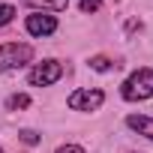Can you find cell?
I'll return each instance as SVG.
<instances>
[{"instance_id": "cell-12", "label": "cell", "mask_w": 153, "mask_h": 153, "mask_svg": "<svg viewBox=\"0 0 153 153\" xmlns=\"http://www.w3.org/2000/svg\"><path fill=\"white\" fill-rule=\"evenodd\" d=\"M102 3H99V0H81V12H96Z\"/></svg>"}, {"instance_id": "cell-1", "label": "cell", "mask_w": 153, "mask_h": 153, "mask_svg": "<svg viewBox=\"0 0 153 153\" xmlns=\"http://www.w3.org/2000/svg\"><path fill=\"white\" fill-rule=\"evenodd\" d=\"M120 93H123V99H126V102L150 99V96H153V69H138V72H132L129 78L123 81Z\"/></svg>"}, {"instance_id": "cell-5", "label": "cell", "mask_w": 153, "mask_h": 153, "mask_svg": "<svg viewBox=\"0 0 153 153\" xmlns=\"http://www.w3.org/2000/svg\"><path fill=\"white\" fill-rule=\"evenodd\" d=\"M54 30H57V18L54 15H42V12L27 15V33H33V36H51Z\"/></svg>"}, {"instance_id": "cell-14", "label": "cell", "mask_w": 153, "mask_h": 153, "mask_svg": "<svg viewBox=\"0 0 153 153\" xmlns=\"http://www.w3.org/2000/svg\"><path fill=\"white\" fill-rule=\"evenodd\" d=\"M0 153H3V150H0Z\"/></svg>"}, {"instance_id": "cell-11", "label": "cell", "mask_w": 153, "mask_h": 153, "mask_svg": "<svg viewBox=\"0 0 153 153\" xmlns=\"http://www.w3.org/2000/svg\"><path fill=\"white\" fill-rule=\"evenodd\" d=\"M21 141H24V144H39V135H36L33 129H24V132H21Z\"/></svg>"}, {"instance_id": "cell-10", "label": "cell", "mask_w": 153, "mask_h": 153, "mask_svg": "<svg viewBox=\"0 0 153 153\" xmlns=\"http://www.w3.org/2000/svg\"><path fill=\"white\" fill-rule=\"evenodd\" d=\"M90 66H93L96 72H105V69H111V60H108V57H93Z\"/></svg>"}, {"instance_id": "cell-3", "label": "cell", "mask_w": 153, "mask_h": 153, "mask_svg": "<svg viewBox=\"0 0 153 153\" xmlns=\"http://www.w3.org/2000/svg\"><path fill=\"white\" fill-rule=\"evenodd\" d=\"M60 75H63V66H60L57 60H45V63H39V66L30 69V84L48 87V84H54V81L60 78Z\"/></svg>"}, {"instance_id": "cell-7", "label": "cell", "mask_w": 153, "mask_h": 153, "mask_svg": "<svg viewBox=\"0 0 153 153\" xmlns=\"http://www.w3.org/2000/svg\"><path fill=\"white\" fill-rule=\"evenodd\" d=\"M27 6H42V9H51V12H63L69 6V0H24Z\"/></svg>"}, {"instance_id": "cell-9", "label": "cell", "mask_w": 153, "mask_h": 153, "mask_svg": "<svg viewBox=\"0 0 153 153\" xmlns=\"http://www.w3.org/2000/svg\"><path fill=\"white\" fill-rule=\"evenodd\" d=\"M12 15H15V9H12L9 3H3V6H0V27H6V24L12 21Z\"/></svg>"}, {"instance_id": "cell-4", "label": "cell", "mask_w": 153, "mask_h": 153, "mask_svg": "<svg viewBox=\"0 0 153 153\" xmlns=\"http://www.w3.org/2000/svg\"><path fill=\"white\" fill-rule=\"evenodd\" d=\"M102 90H90V87H84V90H75L72 96H69V108L72 111H96L99 105H102Z\"/></svg>"}, {"instance_id": "cell-2", "label": "cell", "mask_w": 153, "mask_h": 153, "mask_svg": "<svg viewBox=\"0 0 153 153\" xmlns=\"http://www.w3.org/2000/svg\"><path fill=\"white\" fill-rule=\"evenodd\" d=\"M30 57H33V48L24 45V42H6V45H0V72L18 69V66L30 63Z\"/></svg>"}, {"instance_id": "cell-13", "label": "cell", "mask_w": 153, "mask_h": 153, "mask_svg": "<svg viewBox=\"0 0 153 153\" xmlns=\"http://www.w3.org/2000/svg\"><path fill=\"white\" fill-rule=\"evenodd\" d=\"M57 153H84V150H81L78 144H63V147H60Z\"/></svg>"}, {"instance_id": "cell-8", "label": "cell", "mask_w": 153, "mask_h": 153, "mask_svg": "<svg viewBox=\"0 0 153 153\" xmlns=\"http://www.w3.org/2000/svg\"><path fill=\"white\" fill-rule=\"evenodd\" d=\"M27 105H30V96L27 93H15V96L6 99V108L9 111H18V108H27Z\"/></svg>"}, {"instance_id": "cell-6", "label": "cell", "mask_w": 153, "mask_h": 153, "mask_svg": "<svg viewBox=\"0 0 153 153\" xmlns=\"http://www.w3.org/2000/svg\"><path fill=\"white\" fill-rule=\"evenodd\" d=\"M126 123H129L138 135H144V138L153 141V117H147V114H132V117H126Z\"/></svg>"}]
</instances>
